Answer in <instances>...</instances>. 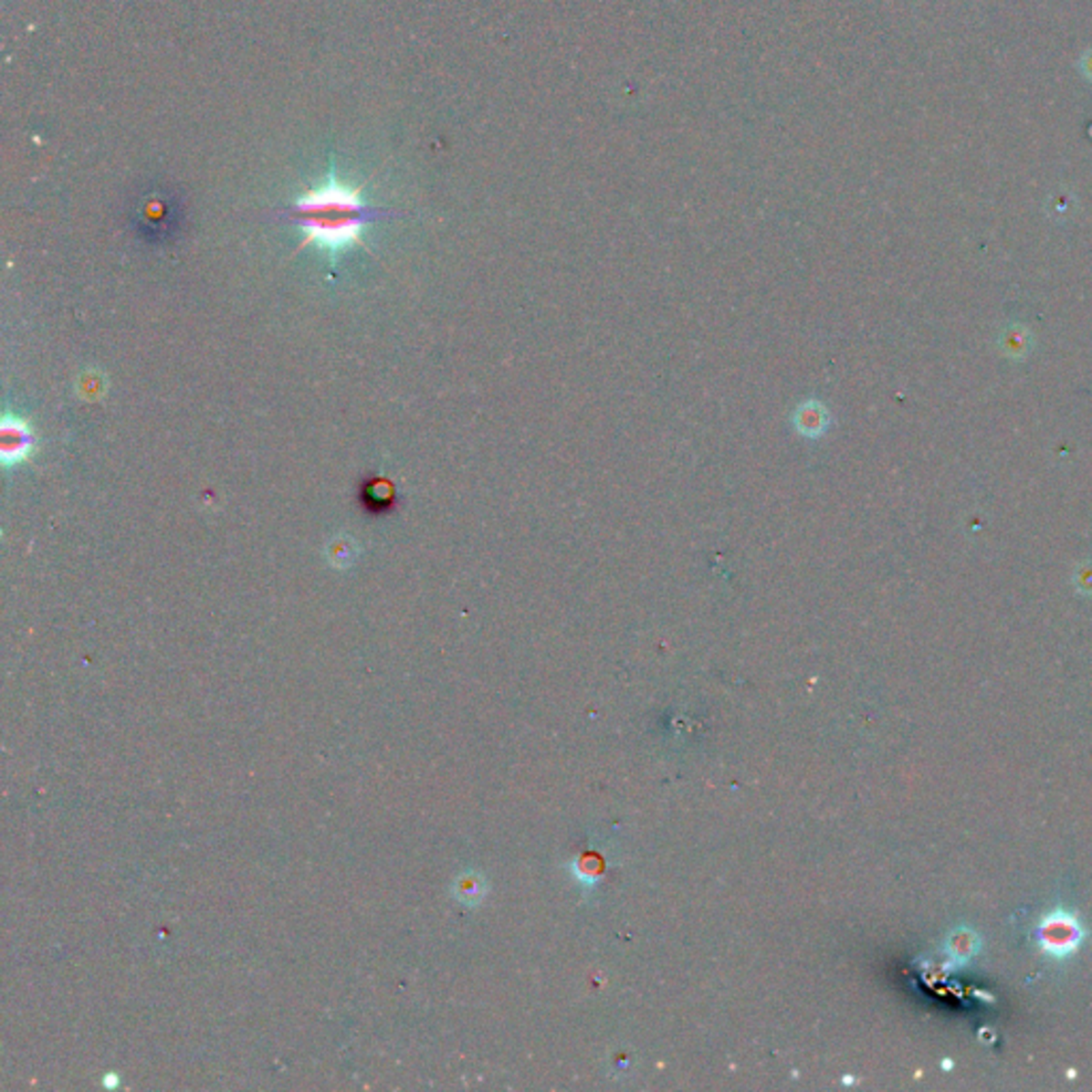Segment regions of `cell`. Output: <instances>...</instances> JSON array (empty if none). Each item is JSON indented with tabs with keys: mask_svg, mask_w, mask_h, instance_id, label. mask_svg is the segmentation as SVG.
<instances>
[{
	"mask_svg": "<svg viewBox=\"0 0 1092 1092\" xmlns=\"http://www.w3.org/2000/svg\"><path fill=\"white\" fill-rule=\"evenodd\" d=\"M280 215L290 225L299 226L303 233L297 250L316 246L335 265L346 252L357 247L367 250V226L380 218H391L395 212L370 205L363 190L340 180L335 169H331L319 186L297 196L293 205L280 212Z\"/></svg>",
	"mask_w": 1092,
	"mask_h": 1092,
	"instance_id": "6da1fadb",
	"label": "cell"
},
{
	"mask_svg": "<svg viewBox=\"0 0 1092 1092\" xmlns=\"http://www.w3.org/2000/svg\"><path fill=\"white\" fill-rule=\"evenodd\" d=\"M1086 932L1082 924L1073 913L1065 909H1054L1041 919L1037 929V941L1041 951L1052 958H1066L1076 954L1079 945L1084 943Z\"/></svg>",
	"mask_w": 1092,
	"mask_h": 1092,
	"instance_id": "7a4b0ae2",
	"label": "cell"
},
{
	"mask_svg": "<svg viewBox=\"0 0 1092 1092\" xmlns=\"http://www.w3.org/2000/svg\"><path fill=\"white\" fill-rule=\"evenodd\" d=\"M37 434L26 418L17 415H5L0 423V459L3 466L20 467L26 463L37 450Z\"/></svg>",
	"mask_w": 1092,
	"mask_h": 1092,
	"instance_id": "3957f363",
	"label": "cell"
},
{
	"mask_svg": "<svg viewBox=\"0 0 1092 1092\" xmlns=\"http://www.w3.org/2000/svg\"><path fill=\"white\" fill-rule=\"evenodd\" d=\"M363 504L372 512H384L395 504V487L383 478H372L363 485Z\"/></svg>",
	"mask_w": 1092,
	"mask_h": 1092,
	"instance_id": "277c9868",
	"label": "cell"
},
{
	"mask_svg": "<svg viewBox=\"0 0 1092 1092\" xmlns=\"http://www.w3.org/2000/svg\"><path fill=\"white\" fill-rule=\"evenodd\" d=\"M455 892H457V897H459V900H463V903H476V900H480L485 887H482L480 884H476V877H469L467 875V877L459 879Z\"/></svg>",
	"mask_w": 1092,
	"mask_h": 1092,
	"instance_id": "5b68a950",
	"label": "cell"
},
{
	"mask_svg": "<svg viewBox=\"0 0 1092 1092\" xmlns=\"http://www.w3.org/2000/svg\"><path fill=\"white\" fill-rule=\"evenodd\" d=\"M1079 71H1082L1084 78L1092 84V49L1084 52L1082 58H1079Z\"/></svg>",
	"mask_w": 1092,
	"mask_h": 1092,
	"instance_id": "8992f818",
	"label": "cell"
}]
</instances>
